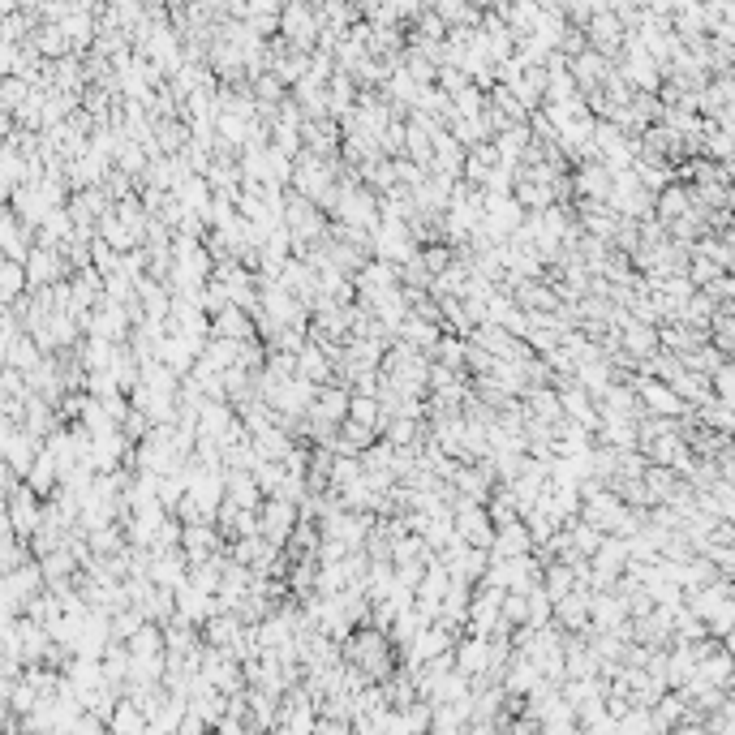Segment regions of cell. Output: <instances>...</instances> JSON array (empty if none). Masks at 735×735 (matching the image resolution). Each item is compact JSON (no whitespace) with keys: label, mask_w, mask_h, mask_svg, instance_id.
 I'll return each mask as SVG.
<instances>
[{"label":"cell","mask_w":735,"mask_h":735,"mask_svg":"<svg viewBox=\"0 0 735 735\" xmlns=\"http://www.w3.org/2000/svg\"><path fill=\"white\" fill-rule=\"evenodd\" d=\"M26 482H31L43 499H52L56 490H61V482H65V478H61V465H56V456H52L48 448L39 452V460L31 465V473H26Z\"/></svg>","instance_id":"cell-39"},{"label":"cell","mask_w":735,"mask_h":735,"mask_svg":"<svg viewBox=\"0 0 735 735\" xmlns=\"http://www.w3.org/2000/svg\"><path fill=\"white\" fill-rule=\"evenodd\" d=\"M297 374H301V379H310V383H319V387H323V383L336 379V357H331V353L323 349V344L310 336L306 344H301V353H297Z\"/></svg>","instance_id":"cell-20"},{"label":"cell","mask_w":735,"mask_h":735,"mask_svg":"<svg viewBox=\"0 0 735 735\" xmlns=\"http://www.w3.org/2000/svg\"><path fill=\"white\" fill-rule=\"evenodd\" d=\"M349 417H357V422H366V426H374L383 435L387 430V422L392 417L383 413V405H379V396H366V392H353V405H349Z\"/></svg>","instance_id":"cell-43"},{"label":"cell","mask_w":735,"mask_h":735,"mask_svg":"<svg viewBox=\"0 0 735 735\" xmlns=\"http://www.w3.org/2000/svg\"><path fill=\"white\" fill-rule=\"evenodd\" d=\"M26 276H31V288H43V284L69 280V276H74V267H69L65 250H56V245L35 241V250L26 254Z\"/></svg>","instance_id":"cell-14"},{"label":"cell","mask_w":735,"mask_h":735,"mask_svg":"<svg viewBox=\"0 0 735 735\" xmlns=\"http://www.w3.org/2000/svg\"><path fill=\"white\" fill-rule=\"evenodd\" d=\"M723 263L718 258H710V254H701V250H693V263H688V276H693V284L697 288H705V284H714L718 276H723Z\"/></svg>","instance_id":"cell-45"},{"label":"cell","mask_w":735,"mask_h":735,"mask_svg":"<svg viewBox=\"0 0 735 735\" xmlns=\"http://www.w3.org/2000/svg\"><path fill=\"white\" fill-rule=\"evenodd\" d=\"M525 409H529V417H538V422H564V417H568L555 383H546V387H529V392H525Z\"/></svg>","instance_id":"cell-30"},{"label":"cell","mask_w":735,"mask_h":735,"mask_svg":"<svg viewBox=\"0 0 735 735\" xmlns=\"http://www.w3.org/2000/svg\"><path fill=\"white\" fill-rule=\"evenodd\" d=\"M628 383L637 387L645 413H654V417H684L688 409H693L667 379H654V374H641V370H637V374H628Z\"/></svg>","instance_id":"cell-5"},{"label":"cell","mask_w":735,"mask_h":735,"mask_svg":"<svg viewBox=\"0 0 735 735\" xmlns=\"http://www.w3.org/2000/svg\"><path fill=\"white\" fill-rule=\"evenodd\" d=\"M241 628H245V619L237 615V611H228V607H220L215 611L207 624H203V641L207 645H224V650H233V641L241 637Z\"/></svg>","instance_id":"cell-31"},{"label":"cell","mask_w":735,"mask_h":735,"mask_svg":"<svg viewBox=\"0 0 735 735\" xmlns=\"http://www.w3.org/2000/svg\"><path fill=\"white\" fill-rule=\"evenodd\" d=\"M134 323H138L134 306H125V301H117V297H104L95 310H86V314H82L86 336H104V340H117V344H125V340H129V331H134Z\"/></svg>","instance_id":"cell-4"},{"label":"cell","mask_w":735,"mask_h":735,"mask_svg":"<svg viewBox=\"0 0 735 735\" xmlns=\"http://www.w3.org/2000/svg\"><path fill=\"white\" fill-rule=\"evenodd\" d=\"M714 319H718V297H714V293H705V288H697V293L680 306V323L714 327Z\"/></svg>","instance_id":"cell-41"},{"label":"cell","mask_w":735,"mask_h":735,"mask_svg":"<svg viewBox=\"0 0 735 735\" xmlns=\"http://www.w3.org/2000/svg\"><path fill=\"white\" fill-rule=\"evenodd\" d=\"M525 203L516 194H490L486 190V224H482V233L490 237V241H508L516 228L525 224Z\"/></svg>","instance_id":"cell-8"},{"label":"cell","mask_w":735,"mask_h":735,"mask_svg":"<svg viewBox=\"0 0 735 735\" xmlns=\"http://www.w3.org/2000/svg\"><path fill=\"white\" fill-rule=\"evenodd\" d=\"M293 430H288L284 422H276V426H267V430H258L254 435V448H258V456L263 460H284L288 452H293Z\"/></svg>","instance_id":"cell-40"},{"label":"cell","mask_w":735,"mask_h":735,"mask_svg":"<svg viewBox=\"0 0 735 735\" xmlns=\"http://www.w3.org/2000/svg\"><path fill=\"white\" fill-rule=\"evenodd\" d=\"M151 581L164 585V589H181L185 581H190V555H185V546L155 551V559H151Z\"/></svg>","instance_id":"cell-18"},{"label":"cell","mask_w":735,"mask_h":735,"mask_svg":"<svg viewBox=\"0 0 735 735\" xmlns=\"http://www.w3.org/2000/svg\"><path fill=\"white\" fill-rule=\"evenodd\" d=\"M26 293H31L26 263H22V258H5V263H0V301H5V306H13V301H22Z\"/></svg>","instance_id":"cell-37"},{"label":"cell","mask_w":735,"mask_h":735,"mask_svg":"<svg viewBox=\"0 0 735 735\" xmlns=\"http://www.w3.org/2000/svg\"><path fill=\"white\" fill-rule=\"evenodd\" d=\"M533 551H538V542H533V533H529V525H525V516H521V521L499 525L495 546H490V555H533Z\"/></svg>","instance_id":"cell-28"},{"label":"cell","mask_w":735,"mask_h":735,"mask_svg":"<svg viewBox=\"0 0 735 735\" xmlns=\"http://www.w3.org/2000/svg\"><path fill=\"white\" fill-rule=\"evenodd\" d=\"M439 306H443V331H456V336H473V314H469V306H465V297H439Z\"/></svg>","instance_id":"cell-42"},{"label":"cell","mask_w":735,"mask_h":735,"mask_svg":"<svg viewBox=\"0 0 735 735\" xmlns=\"http://www.w3.org/2000/svg\"><path fill=\"white\" fill-rule=\"evenodd\" d=\"M121 430H125V435L134 439V443H142V439H147L151 430H155V422H151V417L142 413V409H129V413H125V422H121Z\"/></svg>","instance_id":"cell-48"},{"label":"cell","mask_w":735,"mask_h":735,"mask_svg":"<svg viewBox=\"0 0 735 735\" xmlns=\"http://www.w3.org/2000/svg\"><path fill=\"white\" fill-rule=\"evenodd\" d=\"M456 667L473 675V680H486L490 671V637H478V632H465L456 641Z\"/></svg>","instance_id":"cell-22"},{"label":"cell","mask_w":735,"mask_h":735,"mask_svg":"<svg viewBox=\"0 0 735 735\" xmlns=\"http://www.w3.org/2000/svg\"><path fill=\"white\" fill-rule=\"evenodd\" d=\"M503 594L508 589H495V585H473V602H469V624L465 632H478V637H490L499 624H503Z\"/></svg>","instance_id":"cell-11"},{"label":"cell","mask_w":735,"mask_h":735,"mask_svg":"<svg viewBox=\"0 0 735 735\" xmlns=\"http://www.w3.org/2000/svg\"><path fill=\"white\" fill-rule=\"evenodd\" d=\"M576 220L585 224V233H594V237H607V241H615V233H619V224H624V215H619L611 203H576Z\"/></svg>","instance_id":"cell-24"},{"label":"cell","mask_w":735,"mask_h":735,"mask_svg":"<svg viewBox=\"0 0 735 735\" xmlns=\"http://www.w3.org/2000/svg\"><path fill=\"white\" fill-rule=\"evenodd\" d=\"M693 207H697V194H693V185H688L684 177H675L671 185H662L658 198H654V215H658L662 224L680 220V215H688Z\"/></svg>","instance_id":"cell-19"},{"label":"cell","mask_w":735,"mask_h":735,"mask_svg":"<svg viewBox=\"0 0 735 735\" xmlns=\"http://www.w3.org/2000/svg\"><path fill=\"white\" fill-rule=\"evenodd\" d=\"M430 370H435V357L426 349H413L405 340H392L383 353V379L405 396H422L430 400Z\"/></svg>","instance_id":"cell-2"},{"label":"cell","mask_w":735,"mask_h":735,"mask_svg":"<svg viewBox=\"0 0 735 735\" xmlns=\"http://www.w3.org/2000/svg\"><path fill=\"white\" fill-rule=\"evenodd\" d=\"M469 710L473 705H435V723L430 731H469Z\"/></svg>","instance_id":"cell-44"},{"label":"cell","mask_w":735,"mask_h":735,"mask_svg":"<svg viewBox=\"0 0 735 735\" xmlns=\"http://www.w3.org/2000/svg\"><path fill=\"white\" fill-rule=\"evenodd\" d=\"M344 645V662H353L357 671L366 675L370 684H383V680H392V675L400 671V645L392 641V632L387 628H379V624H357L349 637L340 641Z\"/></svg>","instance_id":"cell-1"},{"label":"cell","mask_w":735,"mask_h":735,"mask_svg":"<svg viewBox=\"0 0 735 735\" xmlns=\"http://www.w3.org/2000/svg\"><path fill=\"white\" fill-rule=\"evenodd\" d=\"M572 185H576V203H611L615 168H607L602 160H585L572 168Z\"/></svg>","instance_id":"cell-12"},{"label":"cell","mask_w":735,"mask_h":735,"mask_svg":"<svg viewBox=\"0 0 735 735\" xmlns=\"http://www.w3.org/2000/svg\"><path fill=\"white\" fill-rule=\"evenodd\" d=\"M503 624H512V628L529 624V594L525 589H508V594H503Z\"/></svg>","instance_id":"cell-46"},{"label":"cell","mask_w":735,"mask_h":735,"mask_svg":"<svg viewBox=\"0 0 735 735\" xmlns=\"http://www.w3.org/2000/svg\"><path fill=\"white\" fill-rule=\"evenodd\" d=\"M684 482L688 478L675 465H658V460H650V469H645V486H650V499L654 503H671L684 490Z\"/></svg>","instance_id":"cell-27"},{"label":"cell","mask_w":735,"mask_h":735,"mask_svg":"<svg viewBox=\"0 0 735 735\" xmlns=\"http://www.w3.org/2000/svg\"><path fill=\"white\" fill-rule=\"evenodd\" d=\"M233 422H237V409L228 405V400H203V409H198V435H207V439L224 443Z\"/></svg>","instance_id":"cell-29"},{"label":"cell","mask_w":735,"mask_h":735,"mask_svg":"<svg viewBox=\"0 0 735 735\" xmlns=\"http://www.w3.org/2000/svg\"><path fill=\"white\" fill-rule=\"evenodd\" d=\"M43 503H48V499H43L39 490H35L31 482H26V478H22V482L5 495V521H9L13 529H18L26 542H31V538H35V529L43 525Z\"/></svg>","instance_id":"cell-6"},{"label":"cell","mask_w":735,"mask_h":735,"mask_svg":"<svg viewBox=\"0 0 735 735\" xmlns=\"http://www.w3.org/2000/svg\"><path fill=\"white\" fill-rule=\"evenodd\" d=\"M555 624L564 632H589L594 628V589L576 585L572 594H564L555 602Z\"/></svg>","instance_id":"cell-16"},{"label":"cell","mask_w":735,"mask_h":735,"mask_svg":"<svg viewBox=\"0 0 735 735\" xmlns=\"http://www.w3.org/2000/svg\"><path fill=\"white\" fill-rule=\"evenodd\" d=\"M301 525V503L284 499V495H267L263 508H258V533H263L267 542H288L293 538V529Z\"/></svg>","instance_id":"cell-7"},{"label":"cell","mask_w":735,"mask_h":735,"mask_svg":"<svg viewBox=\"0 0 735 735\" xmlns=\"http://www.w3.org/2000/svg\"><path fill=\"white\" fill-rule=\"evenodd\" d=\"M654 190H645L641 185V177H637V168H619L615 172V190H611V207L619 211V215H632V220H641V215H650L654 211Z\"/></svg>","instance_id":"cell-10"},{"label":"cell","mask_w":735,"mask_h":735,"mask_svg":"<svg viewBox=\"0 0 735 735\" xmlns=\"http://www.w3.org/2000/svg\"><path fill=\"white\" fill-rule=\"evenodd\" d=\"M211 336H233V340H254L258 336V319H254V310H245V306H224L220 314H211Z\"/></svg>","instance_id":"cell-21"},{"label":"cell","mask_w":735,"mask_h":735,"mask_svg":"<svg viewBox=\"0 0 735 735\" xmlns=\"http://www.w3.org/2000/svg\"><path fill=\"white\" fill-rule=\"evenodd\" d=\"M78 228H82V224L74 220V211H69V207H56L48 220L39 224V241H43V245H56V250H65V245L78 237Z\"/></svg>","instance_id":"cell-32"},{"label":"cell","mask_w":735,"mask_h":735,"mask_svg":"<svg viewBox=\"0 0 735 735\" xmlns=\"http://www.w3.org/2000/svg\"><path fill=\"white\" fill-rule=\"evenodd\" d=\"M439 336H443V327H439V323H430V319H422V314H413V310H409V319L396 327V340L413 344V349H426V353L439 344Z\"/></svg>","instance_id":"cell-36"},{"label":"cell","mask_w":735,"mask_h":735,"mask_svg":"<svg viewBox=\"0 0 735 735\" xmlns=\"http://www.w3.org/2000/svg\"><path fill=\"white\" fill-rule=\"evenodd\" d=\"M731 598H735V576H731Z\"/></svg>","instance_id":"cell-49"},{"label":"cell","mask_w":735,"mask_h":735,"mask_svg":"<svg viewBox=\"0 0 735 735\" xmlns=\"http://www.w3.org/2000/svg\"><path fill=\"white\" fill-rule=\"evenodd\" d=\"M538 680H546V675L538 671V662H533L529 654L516 650V654H512V662H508V671H503V688H508L512 697H529V693H533V684H538Z\"/></svg>","instance_id":"cell-25"},{"label":"cell","mask_w":735,"mask_h":735,"mask_svg":"<svg viewBox=\"0 0 735 735\" xmlns=\"http://www.w3.org/2000/svg\"><path fill=\"white\" fill-rule=\"evenodd\" d=\"M452 512H456V538H465L469 546H495L499 525H495V516H490L486 503H478V499H456Z\"/></svg>","instance_id":"cell-9"},{"label":"cell","mask_w":735,"mask_h":735,"mask_svg":"<svg viewBox=\"0 0 735 735\" xmlns=\"http://www.w3.org/2000/svg\"><path fill=\"white\" fill-rule=\"evenodd\" d=\"M392 288H400V263H392V258H370V263L357 271V301L362 306H374L383 293H392Z\"/></svg>","instance_id":"cell-13"},{"label":"cell","mask_w":735,"mask_h":735,"mask_svg":"<svg viewBox=\"0 0 735 735\" xmlns=\"http://www.w3.org/2000/svg\"><path fill=\"white\" fill-rule=\"evenodd\" d=\"M35 241H39V233L5 203V215H0V250H5V258H22L26 263V254L35 250Z\"/></svg>","instance_id":"cell-17"},{"label":"cell","mask_w":735,"mask_h":735,"mask_svg":"<svg viewBox=\"0 0 735 735\" xmlns=\"http://www.w3.org/2000/svg\"><path fill=\"white\" fill-rule=\"evenodd\" d=\"M276 280L293 293L301 306H310L314 310V301H319V293H323V284H319V271L310 267V258H301V254H293L288 263L276 271Z\"/></svg>","instance_id":"cell-15"},{"label":"cell","mask_w":735,"mask_h":735,"mask_svg":"<svg viewBox=\"0 0 735 735\" xmlns=\"http://www.w3.org/2000/svg\"><path fill=\"white\" fill-rule=\"evenodd\" d=\"M215 611H220V598L207 594V589H198V585H190V581L177 589V615H181V619H190V624L203 628Z\"/></svg>","instance_id":"cell-23"},{"label":"cell","mask_w":735,"mask_h":735,"mask_svg":"<svg viewBox=\"0 0 735 735\" xmlns=\"http://www.w3.org/2000/svg\"><path fill=\"white\" fill-rule=\"evenodd\" d=\"M43 589H48V576H43V564L35 555L22 568L5 572V581H0V615H26V607H31Z\"/></svg>","instance_id":"cell-3"},{"label":"cell","mask_w":735,"mask_h":735,"mask_svg":"<svg viewBox=\"0 0 735 735\" xmlns=\"http://www.w3.org/2000/svg\"><path fill=\"white\" fill-rule=\"evenodd\" d=\"M710 379H714V396H718V400H727V405L735 409V357H727V362L718 366V370L710 374Z\"/></svg>","instance_id":"cell-47"},{"label":"cell","mask_w":735,"mask_h":735,"mask_svg":"<svg viewBox=\"0 0 735 735\" xmlns=\"http://www.w3.org/2000/svg\"><path fill=\"white\" fill-rule=\"evenodd\" d=\"M495 147H499V155H503V164L521 168L525 151L533 147V125H529V121H516V125H508V129H499V134H495Z\"/></svg>","instance_id":"cell-26"},{"label":"cell","mask_w":735,"mask_h":735,"mask_svg":"<svg viewBox=\"0 0 735 735\" xmlns=\"http://www.w3.org/2000/svg\"><path fill=\"white\" fill-rule=\"evenodd\" d=\"M469 602H473V585H469V581H452L448 598L439 602V624L465 628V624H469Z\"/></svg>","instance_id":"cell-34"},{"label":"cell","mask_w":735,"mask_h":735,"mask_svg":"<svg viewBox=\"0 0 735 735\" xmlns=\"http://www.w3.org/2000/svg\"><path fill=\"white\" fill-rule=\"evenodd\" d=\"M108 731H117V735H142V731H151V714L142 710L134 697H121V705L108 718Z\"/></svg>","instance_id":"cell-35"},{"label":"cell","mask_w":735,"mask_h":735,"mask_svg":"<svg viewBox=\"0 0 735 735\" xmlns=\"http://www.w3.org/2000/svg\"><path fill=\"white\" fill-rule=\"evenodd\" d=\"M383 435L374 426H366V422H357V417H344L340 422V435H336V452H357L362 456L370 443H379Z\"/></svg>","instance_id":"cell-38"},{"label":"cell","mask_w":735,"mask_h":735,"mask_svg":"<svg viewBox=\"0 0 735 735\" xmlns=\"http://www.w3.org/2000/svg\"><path fill=\"white\" fill-rule=\"evenodd\" d=\"M95 233L104 237L108 245H117L121 254H125V250H138V245H142V233H138V228L129 224V220H121V215H117V207H112V211L104 215V220L95 224Z\"/></svg>","instance_id":"cell-33"}]
</instances>
